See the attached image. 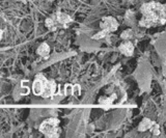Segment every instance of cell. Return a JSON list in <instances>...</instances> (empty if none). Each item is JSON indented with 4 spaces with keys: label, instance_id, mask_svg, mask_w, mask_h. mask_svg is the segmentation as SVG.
<instances>
[{
    "label": "cell",
    "instance_id": "obj_4",
    "mask_svg": "<svg viewBox=\"0 0 166 138\" xmlns=\"http://www.w3.org/2000/svg\"><path fill=\"white\" fill-rule=\"evenodd\" d=\"M118 27V23L113 17H104L101 21V28L102 30L109 32L115 31Z\"/></svg>",
    "mask_w": 166,
    "mask_h": 138
},
{
    "label": "cell",
    "instance_id": "obj_15",
    "mask_svg": "<svg viewBox=\"0 0 166 138\" xmlns=\"http://www.w3.org/2000/svg\"><path fill=\"white\" fill-rule=\"evenodd\" d=\"M132 37V31L131 30H127V31H124L122 33V38H129Z\"/></svg>",
    "mask_w": 166,
    "mask_h": 138
},
{
    "label": "cell",
    "instance_id": "obj_11",
    "mask_svg": "<svg viewBox=\"0 0 166 138\" xmlns=\"http://www.w3.org/2000/svg\"><path fill=\"white\" fill-rule=\"evenodd\" d=\"M80 93H81V87H80V85H78V84L73 85L72 95H74V96H76V97H79V96H80Z\"/></svg>",
    "mask_w": 166,
    "mask_h": 138
},
{
    "label": "cell",
    "instance_id": "obj_6",
    "mask_svg": "<svg viewBox=\"0 0 166 138\" xmlns=\"http://www.w3.org/2000/svg\"><path fill=\"white\" fill-rule=\"evenodd\" d=\"M54 17H55L58 24L61 26H66V24H69V23H71L73 21L72 18L70 17L69 15H66V14H65V13H61V12L56 13V15L54 16Z\"/></svg>",
    "mask_w": 166,
    "mask_h": 138
},
{
    "label": "cell",
    "instance_id": "obj_17",
    "mask_svg": "<svg viewBox=\"0 0 166 138\" xmlns=\"http://www.w3.org/2000/svg\"><path fill=\"white\" fill-rule=\"evenodd\" d=\"M2 35H3V31L0 30V41H1V38H2Z\"/></svg>",
    "mask_w": 166,
    "mask_h": 138
},
{
    "label": "cell",
    "instance_id": "obj_1",
    "mask_svg": "<svg viewBox=\"0 0 166 138\" xmlns=\"http://www.w3.org/2000/svg\"><path fill=\"white\" fill-rule=\"evenodd\" d=\"M141 12L143 18L139 22V25L142 27H152L154 25L165 23V8L160 3H145L141 6Z\"/></svg>",
    "mask_w": 166,
    "mask_h": 138
},
{
    "label": "cell",
    "instance_id": "obj_5",
    "mask_svg": "<svg viewBox=\"0 0 166 138\" xmlns=\"http://www.w3.org/2000/svg\"><path fill=\"white\" fill-rule=\"evenodd\" d=\"M118 50L122 52V54H125L126 56H131L134 53V46L130 42H126L118 47Z\"/></svg>",
    "mask_w": 166,
    "mask_h": 138
},
{
    "label": "cell",
    "instance_id": "obj_3",
    "mask_svg": "<svg viewBox=\"0 0 166 138\" xmlns=\"http://www.w3.org/2000/svg\"><path fill=\"white\" fill-rule=\"evenodd\" d=\"M58 125L59 120L57 118H49V120L43 121L39 126V130L47 137H59Z\"/></svg>",
    "mask_w": 166,
    "mask_h": 138
},
{
    "label": "cell",
    "instance_id": "obj_9",
    "mask_svg": "<svg viewBox=\"0 0 166 138\" xmlns=\"http://www.w3.org/2000/svg\"><path fill=\"white\" fill-rule=\"evenodd\" d=\"M153 124H154V121H152L151 120H148V118H144V120L140 123V125H139L138 131H142V132H143V131H147L152 127Z\"/></svg>",
    "mask_w": 166,
    "mask_h": 138
},
{
    "label": "cell",
    "instance_id": "obj_8",
    "mask_svg": "<svg viewBox=\"0 0 166 138\" xmlns=\"http://www.w3.org/2000/svg\"><path fill=\"white\" fill-rule=\"evenodd\" d=\"M36 52H38V54L41 55L42 57L48 56L49 53H50V47H49V45L47 44V43H43L42 45L39 46V48H38V50H36Z\"/></svg>",
    "mask_w": 166,
    "mask_h": 138
},
{
    "label": "cell",
    "instance_id": "obj_16",
    "mask_svg": "<svg viewBox=\"0 0 166 138\" xmlns=\"http://www.w3.org/2000/svg\"><path fill=\"white\" fill-rule=\"evenodd\" d=\"M22 95H24V87L22 86ZM28 94V89H27V87H25V95H27Z\"/></svg>",
    "mask_w": 166,
    "mask_h": 138
},
{
    "label": "cell",
    "instance_id": "obj_10",
    "mask_svg": "<svg viewBox=\"0 0 166 138\" xmlns=\"http://www.w3.org/2000/svg\"><path fill=\"white\" fill-rule=\"evenodd\" d=\"M45 24L48 27L49 30H52V31H54L58 26V23H57V21H56L55 17L54 18H48L47 20H46Z\"/></svg>",
    "mask_w": 166,
    "mask_h": 138
},
{
    "label": "cell",
    "instance_id": "obj_13",
    "mask_svg": "<svg viewBox=\"0 0 166 138\" xmlns=\"http://www.w3.org/2000/svg\"><path fill=\"white\" fill-rule=\"evenodd\" d=\"M149 129H151V131L153 132V134H154V135H159V134H160V130H159V126L157 124H153L152 125V127L149 128Z\"/></svg>",
    "mask_w": 166,
    "mask_h": 138
},
{
    "label": "cell",
    "instance_id": "obj_7",
    "mask_svg": "<svg viewBox=\"0 0 166 138\" xmlns=\"http://www.w3.org/2000/svg\"><path fill=\"white\" fill-rule=\"evenodd\" d=\"M116 98L115 95H113V96L109 97V98H106V97H103L99 100V104L101 105V106L104 108V109H108L109 107L111 106L112 103H113L114 99Z\"/></svg>",
    "mask_w": 166,
    "mask_h": 138
},
{
    "label": "cell",
    "instance_id": "obj_2",
    "mask_svg": "<svg viewBox=\"0 0 166 138\" xmlns=\"http://www.w3.org/2000/svg\"><path fill=\"white\" fill-rule=\"evenodd\" d=\"M32 91L35 96L49 98L57 93V85L54 81H48L43 75H38L32 84Z\"/></svg>",
    "mask_w": 166,
    "mask_h": 138
},
{
    "label": "cell",
    "instance_id": "obj_14",
    "mask_svg": "<svg viewBox=\"0 0 166 138\" xmlns=\"http://www.w3.org/2000/svg\"><path fill=\"white\" fill-rule=\"evenodd\" d=\"M72 89H73V85H71V84L65 85V95H72Z\"/></svg>",
    "mask_w": 166,
    "mask_h": 138
},
{
    "label": "cell",
    "instance_id": "obj_12",
    "mask_svg": "<svg viewBox=\"0 0 166 138\" xmlns=\"http://www.w3.org/2000/svg\"><path fill=\"white\" fill-rule=\"evenodd\" d=\"M107 34H108V32L107 31H105V30H101L99 32V33H97L94 37V39H101V38H104L105 37H107Z\"/></svg>",
    "mask_w": 166,
    "mask_h": 138
}]
</instances>
